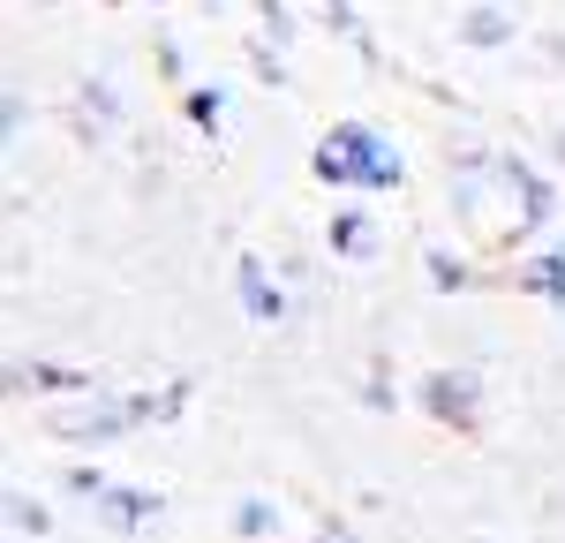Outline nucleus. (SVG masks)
<instances>
[{
    "mask_svg": "<svg viewBox=\"0 0 565 543\" xmlns=\"http://www.w3.org/2000/svg\"><path fill=\"white\" fill-rule=\"evenodd\" d=\"M136 423H143V401H98V393H90L84 407H61V415H53V430L76 438V446H106V438H121Z\"/></svg>",
    "mask_w": 565,
    "mask_h": 543,
    "instance_id": "nucleus-1",
    "label": "nucleus"
},
{
    "mask_svg": "<svg viewBox=\"0 0 565 543\" xmlns=\"http://www.w3.org/2000/svg\"><path fill=\"white\" fill-rule=\"evenodd\" d=\"M340 136H348V151H354V174H362V189H399V151H392L385 136L370 129V121H340Z\"/></svg>",
    "mask_w": 565,
    "mask_h": 543,
    "instance_id": "nucleus-2",
    "label": "nucleus"
},
{
    "mask_svg": "<svg viewBox=\"0 0 565 543\" xmlns=\"http://www.w3.org/2000/svg\"><path fill=\"white\" fill-rule=\"evenodd\" d=\"M317 8L332 15V31H348V39H354V15H348V0H317Z\"/></svg>",
    "mask_w": 565,
    "mask_h": 543,
    "instance_id": "nucleus-16",
    "label": "nucleus"
},
{
    "mask_svg": "<svg viewBox=\"0 0 565 543\" xmlns=\"http://www.w3.org/2000/svg\"><path fill=\"white\" fill-rule=\"evenodd\" d=\"M423 407H430L437 423L476 430V377H468V370H430V377H423Z\"/></svg>",
    "mask_w": 565,
    "mask_h": 543,
    "instance_id": "nucleus-3",
    "label": "nucleus"
},
{
    "mask_svg": "<svg viewBox=\"0 0 565 543\" xmlns=\"http://www.w3.org/2000/svg\"><path fill=\"white\" fill-rule=\"evenodd\" d=\"M98 505H106V521H114V529H143V521L159 513V498H151V491H106Z\"/></svg>",
    "mask_w": 565,
    "mask_h": 543,
    "instance_id": "nucleus-8",
    "label": "nucleus"
},
{
    "mask_svg": "<svg viewBox=\"0 0 565 543\" xmlns=\"http://www.w3.org/2000/svg\"><path fill=\"white\" fill-rule=\"evenodd\" d=\"M460 39L468 45H505L513 39V15H505V8H468V15H460Z\"/></svg>",
    "mask_w": 565,
    "mask_h": 543,
    "instance_id": "nucleus-7",
    "label": "nucleus"
},
{
    "mask_svg": "<svg viewBox=\"0 0 565 543\" xmlns=\"http://www.w3.org/2000/svg\"><path fill=\"white\" fill-rule=\"evenodd\" d=\"M68 491H76V498H106V491H114V483H106L98 468H68Z\"/></svg>",
    "mask_w": 565,
    "mask_h": 543,
    "instance_id": "nucleus-14",
    "label": "nucleus"
},
{
    "mask_svg": "<svg viewBox=\"0 0 565 543\" xmlns=\"http://www.w3.org/2000/svg\"><path fill=\"white\" fill-rule=\"evenodd\" d=\"M430 287H437V295L468 287V265H460V257H445V249H430Z\"/></svg>",
    "mask_w": 565,
    "mask_h": 543,
    "instance_id": "nucleus-13",
    "label": "nucleus"
},
{
    "mask_svg": "<svg viewBox=\"0 0 565 543\" xmlns=\"http://www.w3.org/2000/svg\"><path fill=\"white\" fill-rule=\"evenodd\" d=\"M332 249L340 257H370V220L362 212H332Z\"/></svg>",
    "mask_w": 565,
    "mask_h": 543,
    "instance_id": "nucleus-9",
    "label": "nucleus"
},
{
    "mask_svg": "<svg viewBox=\"0 0 565 543\" xmlns=\"http://www.w3.org/2000/svg\"><path fill=\"white\" fill-rule=\"evenodd\" d=\"M309 167H317V181H332V189H362V174H354V151H348V136H340V129L317 143V159H309Z\"/></svg>",
    "mask_w": 565,
    "mask_h": 543,
    "instance_id": "nucleus-6",
    "label": "nucleus"
},
{
    "mask_svg": "<svg viewBox=\"0 0 565 543\" xmlns=\"http://www.w3.org/2000/svg\"><path fill=\"white\" fill-rule=\"evenodd\" d=\"M234 295H242V310L257 317V324H279V317H287V295L264 279L257 257H242V265H234Z\"/></svg>",
    "mask_w": 565,
    "mask_h": 543,
    "instance_id": "nucleus-4",
    "label": "nucleus"
},
{
    "mask_svg": "<svg viewBox=\"0 0 565 543\" xmlns=\"http://www.w3.org/2000/svg\"><path fill=\"white\" fill-rule=\"evenodd\" d=\"M513 287H521V295H543V302H565V249L527 257V265L513 272Z\"/></svg>",
    "mask_w": 565,
    "mask_h": 543,
    "instance_id": "nucleus-5",
    "label": "nucleus"
},
{
    "mask_svg": "<svg viewBox=\"0 0 565 543\" xmlns=\"http://www.w3.org/2000/svg\"><path fill=\"white\" fill-rule=\"evenodd\" d=\"M84 106H98V121H114V114H121V98H114L106 84H90V91H84Z\"/></svg>",
    "mask_w": 565,
    "mask_h": 543,
    "instance_id": "nucleus-15",
    "label": "nucleus"
},
{
    "mask_svg": "<svg viewBox=\"0 0 565 543\" xmlns=\"http://www.w3.org/2000/svg\"><path fill=\"white\" fill-rule=\"evenodd\" d=\"M8 529H15V536H45V529H53V513H45L39 498L15 491V498H8Z\"/></svg>",
    "mask_w": 565,
    "mask_h": 543,
    "instance_id": "nucleus-10",
    "label": "nucleus"
},
{
    "mask_svg": "<svg viewBox=\"0 0 565 543\" xmlns=\"http://www.w3.org/2000/svg\"><path fill=\"white\" fill-rule=\"evenodd\" d=\"M181 106H189V121H196V129H218V114H226V98H218L212 84H196L189 98H181Z\"/></svg>",
    "mask_w": 565,
    "mask_h": 543,
    "instance_id": "nucleus-12",
    "label": "nucleus"
},
{
    "mask_svg": "<svg viewBox=\"0 0 565 543\" xmlns=\"http://www.w3.org/2000/svg\"><path fill=\"white\" fill-rule=\"evenodd\" d=\"M234 529H242V536H271V529H279V513H271L264 498H242V505H234Z\"/></svg>",
    "mask_w": 565,
    "mask_h": 543,
    "instance_id": "nucleus-11",
    "label": "nucleus"
}]
</instances>
